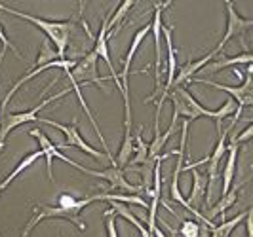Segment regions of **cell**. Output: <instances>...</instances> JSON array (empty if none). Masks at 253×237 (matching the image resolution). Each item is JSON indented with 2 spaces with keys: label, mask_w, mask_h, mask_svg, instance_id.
Returning a JSON list of instances; mask_svg holds the SVG:
<instances>
[{
  "label": "cell",
  "mask_w": 253,
  "mask_h": 237,
  "mask_svg": "<svg viewBox=\"0 0 253 237\" xmlns=\"http://www.w3.org/2000/svg\"><path fill=\"white\" fill-rule=\"evenodd\" d=\"M227 163L223 169V176H221V196H225L228 190L232 188V180H234V173H236V158H238V144H227Z\"/></svg>",
  "instance_id": "cell-16"
},
{
  "label": "cell",
  "mask_w": 253,
  "mask_h": 237,
  "mask_svg": "<svg viewBox=\"0 0 253 237\" xmlns=\"http://www.w3.org/2000/svg\"><path fill=\"white\" fill-rule=\"evenodd\" d=\"M65 74L71 76L78 86L80 84H97V86H101L103 80H107V78L99 76V72H97V55L93 51H89L80 61H76L73 68H65Z\"/></svg>",
  "instance_id": "cell-8"
},
{
  "label": "cell",
  "mask_w": 253,
  "mask_h": 237,
  "mask_svg": "<svg viewBox=\"0 0 253 237\" xmlns=\"http://www.w3.org/2000/svg\"><path fill=\"white\" fill-rule=\"evenodd\" d=\"M38 122H42V124H46V125H51V127H55V129H59L65 137H67V142H65V144H61V148H67V146H76V148H80L82 152L89 154L91 158H95V160H103L101 152H97L93 146H89L88 142L82 138V135L78 133V127H76V124L65 125V124H59V122H53V120H48V118H40Z\"/></svg>",
  "instance_id": "cell-11"
},
{
  "label": "cell",
  "mask_w": 253,
  "mask_h": 237,
  "mask_svg": "<svg viewBox=\"0 0 253 237\" xmlns=\"http://www.w3.org/2000/svg\"><path fill=\"white\" fill-rule=\"evenodd\" d=\"M141 133H143V127H139L137 133L133 135V158L129 160L127 167H131V165H147L149 163V144L143 140Z\"/></svg>",
  "instance_id": "cell-20"
},
{
  "label": "cell",
  "mask_w": 253,
  "mask_h": 237,
  "mask_svg": "<svg viewBox=\"0 0 253 237\" xmlns=\"http://www.w3.org/2000/svg\"><path fill=\"white\" fill-rule=\"evenodd\" d=\"M200 230H202V226L198 224V222H194V220H185V222L181 224L179 234L183 237H200Z\"/></svg>",
  "instance_id": "cell-28"
},
{
  "label": "cell",
  "mask_w": 253,
  "mask_h": 237,
  "mask_svg": "<svg viewBox=\"0 0 253 237\" xmlns=\"http://www.w3.org/2000/svg\"><path fill=\"white\" fill-rule=\"evenodd\" d=\"M149 33H151V25L141 27L139 31L135 33L133 40H131V46H129V50H127L126 57H124V67H122V74L118 76V80H120V86H122V89H120V91H127V80H129V67H131V61H133L135 53H137L139 46L143 44V40L147 38V34H149Z\"/></svg>",
  "instance_id": "cell-14"
},
{
  "label": "cell",
  "mask_w": 253,
  "mask_h": 237,
  "mask_svg": "<svg viewBox=\"0 0 253 237\" xmlns=\"http://www.w3.org/2000/svg\"><path fill=\"white\" fill-rule=\"evenodd\" d=\"M225 6H227V31H225V36L221 38V42L215 46V53L219 55L221 50L227 46V42L230 38L234 36H242L250 27H253V19H246V17H242L240 13L234 10V4L227 0L225 2Z\"/></svg>",
  "instance_id": "cell-10"
},
{
  "label": "cell",
  "mask_w": 253,
  "mask_h": 237,
  "mask_svg": "<svg viewBox=\"0 0 253 237\" xmlns=\"http://www.w3.org/2000/svg\"><path fill=\"white\" fill-rule=\"evenodd\" d=\"M252 61H253L252 53L250 51H244V53L236 55V57H221L219 61H210L204 67V70L210 72V74H213V72H219V70H223L227 67H234V65H252Z\"/></svg>",
  "instance_id": "cell-18"
},
{
  "label": "cell",
  "mask_w": 253,
  "mask_h": 237,
  "mask_svg": "<svg viewBox=\"0 0 253 237\" xmlns=\"http://www.w3.org/2000/svg\"><path fill=\"white\" fill-rule=\"evenodd\" d=\"M0 42H2V51H0V63H2V59H4V55H6V51H8V50H12L13 53H15L17 57H19V59H23V55L19 53V50H17V48H15V46L12 44V42L8 40V36H6V33H4V27H2V25H0Z\"/></svg>",
  "instance_id": "cell-29"
},
{
  "label": "cell",
  "mask_w": 253,
  "mask_h": 237,
  "mask_svg": "<svg viewBox=\"0 0 253 237\" xmlns=\"http://www.w3.org/2000/svg\"><path fill=\"white\" fill-rule=\"evenodd\" d=\"M246 214H248V211L240 212L238 216H234V218H230V220H223L221 224L213 226V228L210 230V237H230V234L234 232V228L246 218Z\"/></svg>",
  "instance_id": "cell-25"
},
{
  "label": "cell",
  "mask_w": 253,
  "mask_h": 237,
  "mask_svg": "<svg viewBox=\"0 0 253 237\" xmlns=\"http://www.w3.org/2000/svg\"><path fill=\"white\" fill-rule=\"evenodd\" d=\"M55 59H59V55H57L55 48H51L50 40H44V42L40 44V51H38V57H37V67L55 61Z\"/></svg>",
  "instance_id": "cell-27"
},
{
  "label": "cell",
  "mask_w": 253,
  "mask_h": 237,
  "mask_svg": "<svg viewBox=\"0 0 253 237\" xmlns=\"http://www.w3.org/2000/svg\"><path fill=\"white\" fill-rule=\"evenodd\" d=\"M109 203H111V209H113L114 214H120L122 218H126L127 222H131V224L139 230L141 236H143V237H152L151 232H149V228H145V226H143V222H141L139 218H137L133 212L127 209L126 203H118V201H109Z\"/></svg>",
  "instance_id": "cell-21"
},
{
  "label": "cell",
  "mask_w": 253,
  "mask_h": 237,
  "mask_svg": "<svg viewBox=\"0 0 253 237\" xmlns=\"http://www.w3.org/2000/svg\"><path fill=\"white\" fill-rule=\"evenodd\" d=\"M69 91H71V89L67 88V89H63V91H59V93H55L53 97H50V99H44L42 102H40V104L33 106V108H31V110H27V112L6 114V116L2 118V122H0V150L4 148V144H6V138H8V135L12 133L13 129H17L19 125L31 124V122H38V112H40L44 106H48L50 102H53V101H57V99H61V97H65Z\"/></svg>",
  "instance_id": "cell-3"
},
{
  "label": "cell",
  "mask_w": 253,
  "mask_h": 237,
  "mask_svg": "<svg viewBox=\"0 0 253 237\" xmlns=\"http://www.w3.org/2000/svg\"><path fill=\"white\" fill-rule=\"evenodd\" d=\"M0 114H2V112H0Z\"/></svg>",
  "instance_id": "cell-32"
},
{
  "label": "cell",
  "mask_w": 253,
  "mask_h": 237,
  "mask_svg": "<svg viewBox=\"0 0 253 237\" xmlns=\"http://www.w3.org/2000/svg\"><path fill=\"white\" fill-rule=\"evenodd\" d=\"M217 53L215 51H211V53H208L206 57H202V59H198V61H189L181 70H179V74L175 76V80H173V86L171 88H175V86H181L183 82H190L192 80V76L196 74L200 68H204L208 63L211 61L213 57H215Z\"/></svg>",
  "instance_id": "cell-17"
},
{
  "label": "cell",
  "mask_w": 253,
  "mask_h": 237,
  "mask_svg": "<svg viewBox=\"0 0 253 237\" xmlns=\"http://www.w3.org/2000/svg\"><path fill=\"white\" fill-rule=\"evenodd\" d=\"M133 6H135V2H133V0H126V2H122L120 6H116V8H114L113 17L109 19V34H107V40H109V36L114 33V27L118 25V23H120V21L126 17V13L129 12Z\"/></svg>",
  "instance_id": "cell-26"
},
{
  "label": "cell",
  "mask_w": 253,
  "mask_h": 237,
  "mask_svg": "<svg viewBox=\"0 0 253 237\" xmlns=\"http://www.w3.org/2000/svg\"><path fill=\"white\" fill-rule=\"evenodd\" d=\"M0 10L2 12H8L10 15H17L21 19H25L29 23H33L35 27H38L51 44L55 46V51L59 55V59H65V51L69 46V40H71V31H73V21H48V19H40L35 15H29L19 10H13L6 4H0Z\"/></svg>",
  "instance_id": "cell-2"
},
{
  "label": "cell",
  "mask_w": 253,
  "mask_h": 237,
  "mask_svg": "<svg viewBox=\"0 0 253 237\" xmlns=\"http://www.w3.org/2000/svg\"><path fill=\"white\" fill-rule=\"evenodd\" d=\"M236 200H238V186H234V188H230L225 196H221V200H219V203H217L215 207H211L210 209V212H208V220H211L213 222V218H217V216H225V212L236 203Z\"/></svg>",
  "instance_id": "cell-19"
},
{
  "label": "cell",
  "mask_w": 253,
  "mask_h": 237,
  "mask_svg": "<svg viewBox=\"0 0 253 237\" xmlns=\"http://www.w3.org/2000/svg\"><path fill=\"white\" fill-rule=\"evenodd\" d=\"M0 237H2V236H0Z\"/></svg>",
  "instance_id": "cell-33"
},
{
  "label": "cell",
  "mask_w": 253,
  "mask_h": 237,
  "mask_svg": "<svg viewBox=\"0 0 253 237\" xmlns=\"http://www.w3.org/2000/svg\"><path fill=\"white\" fill-rule=\"evenodd\" d=\"M40 156H42V152H40V150H37V152H33V154H27L25 158H23L21 162L17 163V167L13 169L12 173H10V175H8L6 178H4V180H2V182H0V192H4L6 188L10 186V182H12L13 178H15V176L21 175V173H23L25 169H29V167H31V165H33L35 162H37V160L40 158Z\"/></svg>",
  "instance_id": "cell-22"
},
{
  "label": "cell",
  "mask_w": 253,
  "mask_h": 237,
  "mask_svg": "<svg viewBox=\"0 0 253 237\" xmlns=\"http://www.w3.org/2000/svg\"><path fill=\"white\" fill-rule=\"evenodd\" d=\"M166 99L171 101V104H173V114H177V116H183L185 120H198V118H211L217 125V131L221 133V122L230 116V114L236 112V108H238V104L234 102L232 99H228L221 108H217V110H208V108H204L202 104L198 102V101L192 97V93L187 91L185 88H181V86H175V88H171L168 91V95H166Z\"/></svg>",
  "instance_id": "cell-1"
},
{
  "label": "cell",
  "mask_w": 253,
  "mask_h": 237,
  "mask_svg": "<svg viewBox=\"0 0 253 237\" xmlns=\"http://www.w3.org/2000/svg\"><path fill=\"white\" fill-rule=\"evenodd\" d=\"M133 156V135H131V127H124V140L118 152V160H116V167H126L129 160Z\"/></svg>",
  "instance_id": "cell-24"
},
{
  "label": "cell",
  "mask_w": 253,
  "mask_h": 237,
  "mask_svg": "<svg viewBox=\"0 0 253 237\" xmlns=\"http://www.w3.org/2000/svg\"><path fill=\"white\" fill-rule=\"evenodd\" d=\"M171 6V2H164V4H154V15H152V23H151V33L154 36V53H156V89L151 97H147L145 102H151V101L158 99L160 93H162V12L164 8Z\"/></svg>",
  "instance_id": "cell-4"
},
{
  "label": "cell",
  "mask_w": 253,
  "mask_h": 237,
  "mask_svg": "<svg viewBox=\"0 0 253 237\" xmlns=\"http://www.w3.org/2000/svg\"><path fill=\"white\" fill-rule=\"evenodd\" d=\"M48 218H63V220H69V222H73V224L78 226V230H86V224L80 220V214L69 211V209H63V207H59V205H57V207H51V205H37V207H35V214H33V218L27 222L21 237H29V234L35 230V226H37L38 222L48 220Z\"/></svg>",
  "instance_id": "cell-5"
},
{
  "label": "cell",
  "mask_w": 253,
  "mask_h": 237,
  "mask_svg": "<svg viewBox=\"0 0 253 237\" xmlns=\"http://www.w3.org/2000/svg\"><path fill=\"white\" fill-rule=\"evenodd\" d=\"M31 135L38 140V144H40V152H42V156L46 158V169H48V178H50V180H53V167H51V165H53V158L63 160V162L69 163L71 167H76L78 171H82L84 175H88V173H89L88 167H82L80 163L73 162L71 158L63 156V154L59 152V148H57V146L51 142L50 138H48V135H46V133H42L40 129H33V131H31Z\"/></svg>",
  "instance_id": "cell-9"
},
{
  "label": "cell",
  "mask_w": 253,
  "mask_h": 237,
  "mask_svg": "<svg viewBox=\"0 0 253 237\" xmlns=\"http://www.w3.org/2000/svg\"><path fill=\"white\" fill-rule=\"evenodd\" d=\"M105 224H107V236L109 237H118V232H116V218H114L113 209L105 212Z\"/></svg>",
  "instance_id": "cell-30"
},
{
  "label": "cell",
  "mask_w": 253,
  "mask_h": 237,
  "mask_svg": "<svg viewBox=\"0 0 253 237\" xmlns=\"http://www.w3.org/2000/svg\"><path fill=\"white\" fill-rule=\"evenodd\" d=\"M234 122H230L225 131H221V135H219V140H217L215 144V150L211 152V156H208V186H206V198H204V205L206 207H210V203H211V192H213V184H215L217 180V171H219V163L223 160V156L227 154V138H228V133H230V129L234 127Z\"/></svg>",
  "instance_id": "cell-7"
},
{
  "label": "cell",
  "mask_w": 253,
  "mask_h": 237,
  "mask_svg": "<svg viewBox=\"0 0 253 237\" xmlns=\"http://www.w3.org/2000/svg\"><path fill=\"white\" fill-rule=\"evenodd\" d=\"M97 201H118V203H131V205H139L143 209H149V201H145L141 196L135 194H95Z\"/></svg>",
  "instance_id": "cell-23"
},
{
  "label": "cell",
  "mask_w": 253,
  "mask_h": 237,
  "mask_svg": "<svg viewBox=\"0 0 253 237\" xmlns=\"http://www.w3.org/2000/svg\"><path fill=\"white\" fill-rule=\"evenodd\" d=\"M253 135V125H248L244 131H242L240 135H234V137L230 138V144H240V142H248Z\"/></svg>",
  "instance_id": "cell-31"
},
{
  "label": "cell",
  "mask_w": 253,
  "mask_h": 237,
  "mask_svg": "<svg viewBox=\"0 0 253 237\" xmlns=\"http://www.w3.org/2000/svg\"><path fill=\"white\" fill-rule=\"evenodd\" d=\"M252 76H253V65H248V74L244 76V84L238 86V88L223 86V84H217V82H213V80H202V78H192L190 82H198V84H206V86H211V88H215V89H221V91L228 93L238 106L246 108V106H252L253 104Z\"/></svg>",
  "instance_id": "cell-6"
},
{
  "label": "cell",
  "mask_w": 253,
  "mask_h": 237,
  "mask_svg": "<svg viewBox=\"0 0 253 237\" xmlns=\"http://www.w3.org/2000/svg\"><path fill=\"white\" fill-rule=\"evenodd\" d=\"M109 17H111V13L103 15L101 29H99V34L95 36V44H93V50H91V51L97 55V59H103V61L107 63V67L111 68V78L116 82V88L122 89V86H120V80H118V74H116V70H114V67H113V61H111V55H109V46H107V34H109Z\"/></svg>",
  "instance_id": "cell-12"
},
{
  "label": "cell",
  "mask_w": 253,
  "mask_h": 237,
  "mask_svg": "<svg viewBox=\"0 0 253 237\" xmlns=\"http://www.w3.org/2000/svg\"><path fill=\"white\" fill-rule=\"evenodd\" d=\"M88 175L107 180L113 190H124L126 194H135V196H139V194H137V192H139V188L133 186L131 182H127L126 176H124V173H122V169H120V167H111V169H107V171H93V169H89Z\"/></svg>",
  "instance_id": "cell-13"
},
{
  "label": "cell",
  "mask_w": 253,
  "mask_h": 237,
  "mask_svg": "<svg viewBox=\"0 0 253 237\" xmlns=\"http://www.w3.org/2000/svg\"><path fill=\"white\" fill-rule=\"evenodd\" d=\"M192 173V188H190V196L187 203H189L192 209H200L204 205V198H206V186H208V178L206 175L198 173L196 169H189Z\"/></svg>",
  "instance_id": "cell-15"
}]
</instances>
